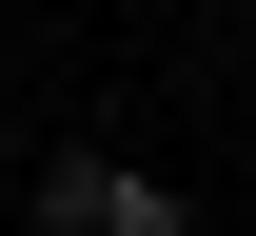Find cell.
I'll use <instances>...</instances> for the list:
<instances>
[{"label": "cell", "mask_w": 256, "mask_h": 236, "mask_svg": "<svg viewBox=\"0 0 256 236\" xmlns=\"http://www.w3.org/2000/svg\"><path fill=\"white\" fill-rule=\"evenodd\" d=\"M20 236H60V217H20Z\"/></svg>", "instance_id": "cell-2"}, {"label": "cell", "mask_w": 256, "mask_h": 236, "mask_svg": "<svg viewBox=\"0 0 256 236\" xmlns=\"http://www.w3.org/2000/svg\"><path fill=\"white\" fill-rule=\"evenodd\" d=\"M20 217H60V236H197L158 177H138V158H98V138H79V158H40V197H20Z\"/></svg>", "instance_id": "cell-1"}]
</instances>
